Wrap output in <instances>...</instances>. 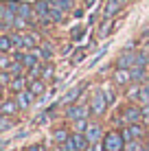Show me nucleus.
<instances>
[{
    "label": "nucleus",
    "mask_w": 149,
    "mask_h": 151,
    "mask_svg": "<svg viewBox=\"0 0 149 151\" xmlns=\"http://www.w3.org/2000/svg\"><path fill=\"white\" fill-rule=\"evenodd\" d=\"M107 107H110V103H107L103 90H101V88H99V90H94V92H92V96H90V110H92V116H96V118L105 116Z\"/></svg>",
    "instance_id": "f257e3e1"
},
{
    "label": "nucleus",
    "mask_w": 149,
    "mask_h": 151,
    "mask_svg": "<svg viewBox=\"0 0 149 151\" xmlns=\"http://www.w3.org/2000/svg\"><path fill=\"white\" fill-rule=\"evenodd\" d=\"M92 116V110H90V103H73V105L66 107V118L68 121H79V118H90Z\"/></svg>",
    "instance_id": "f03ea898"
},
{
    "label": "nucleus",
    "mask_w": 149,
    "mask_h": 151,
    "mask_svg": "<svg viewBox=\"0 0 149 151\" xmlns=\"http://www.w3.org/2000/svg\"><path fill=\"white\" fill-rule=\"evenodd\" d=\"M103 147H105V151H125L127 142L121 132H107L103 138Z\"/></svg>",
    "instance_id": "7ed1b4c3"
},
{
    "label": "nucleus",
    "mask_w": 149,
    "mask_h": 151,
    "mask_svg": "<svg viewBox=\"0 0 149 151\" xmlns=\"http://www.w3.org/2000/svg\"><path fill=\"white\" fill-rule=\"evenodd\" d=\"M121 116H123V121H125V125L143 123V107H140V103H134V105H127V107H123Z\"/></svg>",
    "instance_id": "20e7f679"
},
{
    "label": "nucleus",
    "mask_w": 149,
    "mask_h": 151,
    "mask_svg": "<svg viewBox=\"0 0 149 151\" xmlns=\"http://www.w3.org/2000/svg\"><path fill=\"white\" fill-rule=\"evenodd\" d=\"M112 81H114L116 88H127L130 83H134V79H132V70L130 68H114V72H112Z\"/></svg>",
    "instance_id": "39448f33"
},
{
    "label": "nucleus",
    "mask_w": 149,
    "mask_h": 151,
    "mask_svg": "<svg viewBox=\"0 0 149 151\" xmlns=\"http://www.w3.org/2000/svg\"><path fill=\"white\" fill-rule=\"evenodd\" d=\"M86 138H88V142H90V145L101 142V140L105 138V129H103V125H101V123H94V121H90L88 129H86Z\"/></svg>",
    "instance_id": "423d86ee"
},
{
    "label": "nucleus",
    "mask_w": 149,
    "mask_h": 151,
    "mask_svg": "<svg viewBox=\"0 0 149 151\" xmlns=\"http://www.w3.org/2000/svg\"><path fill=\"white\" fill-rule=\"evenodd\" d=\"M136 64V50H123V53L116 57V64L114 68H132V66Z\"/></svg>",
    "instance_id": "0eeeda50"
},
{
    "label": "nucleus",
    "mask_w": 149,
    "mask_h": 151,
    "mask_svg": "<svg viewBox=\"0 0 149 151\" xmlns=\"http://www.w3.org/2000/svg\"><path fill=\"white\" fill-rule=\"evenodd\" d=\"M83 88H86V83H79V86H75L73 90L68 92L64 99H59V107H68V105H73V103H77V99L81 96V92H83Z\"/></svg>",
    "instance_id": "6e6552de"
},
{
    "label": "nucleus",
    "mask_w": 149,
    "mask_h": 151,
    "mask_svg": "<svg viewBox=\"0 0 149 151\" xmlns=\"http://www.w3.org/2000/svg\"><path fill=\"white\" fill-rule=\"evenodd\" d=\"M13 99L18 101V105H20V110H29L31 105H33V101H35V96H33V92L29 90H22V92H18V94H13Z\"/></svg>",
    "instance_id": "1a4fd4ad"
},
{
    "label": "nucleus",
    "mask_w": 149,
    "mask_h": 151,
    "mask_svg": "<svg viewBox=\"0 0 149 151\" xmlns=\"http://www.w3.org/2000/svg\"><path fill=\"white\" fill-rule=\"evenodd\" d=\"M132 79L134 83H147L149 79V66H132Z\"/></svg>",
    "instance_id": "9d476101"
},
{
    "label": "nucleus",
    "mask_w": 149,
    "mask_h": 151,
    "mask_svg": "<svg viewBox=\"0 0 149 151\" xmlns=\"http://www.w3.org/2000/svg\"><path fill=\"white\" fill-rule=\"evenodd\" d=\"M27 88H29V77H24V75H22V77H13L7 90H9V92H13V94H18V92L27 90Z\"/></svg>",
    "instance_id": "9b49d317"
},
{
    "label": "nucleus",
    "mask_w": 149,
    "mask_h": 151,
    "mask_svg": "<svg viewBox=\"0 0 149 151\" xmlns=\"http://www.w3.org/2000/svg\"><path fill=\"white\" fill-rule=\"evenodd\" d=\"M70 129L68 127H57V129H53V134H50V140H53V145H64L66 140L70 138Z\"/></svg>",
    "instance_id": "f8f14e48"
},
{
    "label": "nucleus",
    "mask_w": 149,
    "mask_h": 151,
    "mask_svg": "<svg viewBox=\"0 0 149 151\" xmlns=\"http://www.w3.org/2000/svg\"><path fill=\"white\" fill-rule=\"evenodd\" d=\"M24 33V48L31 50L35 48V46L42 44V37H40V33H35V31H22Z\"/></svg>",
    "instance_id": "ddd939ff"
},
{
    "label": "nucleus",
    "mask_w": 149,
    "mask_h": 151,
    "mask_svg": "<svg viewBox=\"0 0 149 151\" xmlns=\"http://www.w3.org/2000/svg\"><path fill=\"white\" fill-rule=\"evenodd\" d=\"M0 110H2V114H7V116H18L20 114V105H18L15 99H4Z\"/></svg>",
    "instance_id": "4468645a"
},
{
    "label": "nucleus",
    "mask_w": 149,
    "mask_h": 151,
    "mask_svg": "<svg viewBox=\"0 0 149 151\" xmlns=\"http://www.w3.org/2000/svg\"><path fill=\"white\" fill-rule=\"evenodd\" d=\"M29 90L33 92L35 99H37V96H44V92H46V81H44V79H31V81H29Z\"/></svg>",
    "instance_id": "2eb2a0df"
},
{
    "label": "nucleus",
    "mask_w": 149,
    "mask_h": 151,
    "mask_svg": "<svg viewBox=\"0 0 149 151\" xmlns=\"http://www.w3.org/2000/svg\"><path fill=\"white\" fill-rule=\"evenodd\" d=\"M123 9L121 2H116V0H105V7H103V18H114L116 13H119Z\"/></svg>",
    "instance_id": "dca6fc26"
},
{
    "label": "nucleus",
    "mask_w": 149,
    "mask_h": 151,
    "mask_svg": "<svg viewBox=\"0 0 149 151\" xmlns=\"http://www.w3.org/2000/svg\"><path fill=\"white\" fill-rule=\"evenodd\" d=\"M73 142H75V149L77 151H86L90 147V142H88V138H86V134H79V132H73Z\"/></svg>",
    "instance_id": "f3484780"
},
{
    "label": "nucleus",
    "mask_w": 149,
    "mask_h": 151,
    "mask_svg": "<svg viewBox=\"0 0 149 151\" xmlns=\"http://www.w3.org/2000/svg\"><path fill=\"white\" fill-rule=\"evenodd\" d=\"M18 127V116H7V114H2V118H0V132H9V129Z\"/></svg>",
    "instance_id": "a211bd4d"
},
{
    "label": "nucleus",
    "mask_w": 149,
    "mask_h": 151,
    "mask_svg": "<svg viewBox=\"0 0 149 151\" xmlns=\"http://www.w3.org/2000/svg\"><path fill=\"white\" fill-rule=\"evenodd\" d=\"M64 15H66L64 9H59L57 4H53V2H50V13H48V20H50V22H53V24L64 22Z\"/></svg>",
    "instance_id": "6ab92c4d"
},
{
    "label": "nucleus",
    "mask_w": 149,
    "mask_h": 151,
    "mask_svg": "<svg viewBox=\"0 0 149 151\" xmlns=\"http://www.w3.org/2000/svg\"><path fill=\"white\" fill-rule=\"evenodd\" d=\"M7 70H9V75H11V77H22V75H24V70H27V66H24L22 61L13 59V61H11V66H9Z\"/></svg>",
    "instance_id": "aec40b11"
},
{
    "label": "nucleus",
    "mask_w": 149,
    "mask_h": 151,
    "mask_svg": "<svg viewBox=\"0 0 149 151\" xmlns=\"http://www.w3.org/2000/svg\"><path fill=\"white\" fill-rule=\"evenodd\" d=\"M40 61H42V59H40V57L35 55L33 50H29V53H24V57H22V64L27 66V70H29V68H33V66H37Z\"/></svg>",
    "instance_id": "412c9836"
},
{
    "label": "nucleus",
    "mask_w": 149,
    "mask_h": 151,
    "mask_svg": "<svg viewBox=\"0 0 149 151\" xmlns=\"http://www.w3.org/2000/svg\"><path fill=\"white\" fill-rule=\"evenodd\" d=\"M11 50H13L11 35H9V33H2V35H0V53H11Z\"/></svg>",
    "instance_id": "4be33fe9"
},
{
    "label": "nucleus",
    "mask_w": 149,
    "mask_h": 151,
    "mask_svg": "<svg viewBox=\"0 0 149 151\" xmlns=\"http://www.w3.org/2000/svg\"><path fill=\"white\" fill-rule=\"evenodd\" d=\"M110 31H112V18H103V22L99 24V31H96V35L103 40V37H107V35H110Z\"/></svg>",
    "instance_id": "5701e85b"
},
{
    "label": "nucleus",
    "mask_w": 149,
    "mask_h": 151,
    "mask_svg": "<svg viewBox=\"0 0 149 151\" xmlns=\"http://www.w3.org/2000/svg\"><path fill=\"white\" fill-rule=\"evenodd\" d=\"M40 48H42V61H50V59H53V53H55L53 44L42 42V44H40Z\"/></svg>",
    "instance_id": "b1692460"
},
{
    "label": "nucleus",
    "mask_w": 149,
    "mask_h": 151,
    "mask_svg": "<svg viewBox=\"0 0 149 151\" xmlns=\"http://www.w3.org/2000/svg\"><path fill=\"white\" fill-rule=\"evenodd\" d=\"M42 79L44 81H53L55 79V66L50 61H44V68H42Z\"/></svg>",
    "instance_id": "393cba45"
},
{
    "label": "nucleus",
    "mask_w": 149,
    "mask_h": 151,
    "mask_svg": "<svg viewBox=\"0 0 149 151\" xmlns=\"http://www.w3.org/2000/svg\"><path fill=\"white\" fill-rule=\"evenodd\" d=\"M90 125V118H79V121H73V132H79V134H86Z\"/></svg>",
    "instance_id": "a878e982"
},
{
    "label": "nucleus",
    "mask_w": 149,
    "mask_h": 151,
    "mask_svg": "<svg viewBox=\"0 0 149 151\" xmlns=\"http://www.w3.org/2000/svg\"><path fill=\"white\" fill-rule=\"evenodd\" d=\"M125 151H149V149H147V142H143V140H132V142H127Z\"/></svg>",
    "instance_id": "bb28decb"
},
{
    "label": "nucleus",
    "mask_w": 149,
    "mask_h": 151,
    "mask_svg": "<svg viewBox=\"0 0 149 151\" xmlns=\"http://www.w3.org/2000/svg\"><path fill=\"white\" fill-rule=\"evenodd\" d=\"M101 90H103L107 103H110V105H114V103H116V92H114V88H112V86H103Z\"/></svg>",
    "instance_id": "cd10ccee"
},
{
    "label": "nucleus",
    "mask_w": 149,
    "mask_h": 151,
    "mask_svg": "<svg viewBox=\"0 0 149 151\" xmlns=\"http://www.w3.org/2000/svg\"><path fill=\"white\" fill-rule=\"evenodd\" d=\"M50 2H53V4H57L59 9H64L66 13L75 9V2H73V0H50Z\"/></svg>",
    "instance_id": "c85d7f7f"
},
{
    "label": "nucleus",
    "mask_w": 149,
    "mask_h": 151,
    "mask_svg": "<svg viewBox=\"0 0 149 151\" xmlns=\"http://www.w3.org/2000/svg\"><path fill=\"white\" fill-rule=\"evenodd\" d=\"M11 61H13L11 53H2V55H0V70H7L9 66H11Z\"/></svg>",
    "instance_id": "c756f323"
},
{
    "label": "nucleus",
    "mask_w": 149,
    "mask_h": 151,
    "mask_svg": "<svg viewBox=\"0 0 149 151\" xmlns=\"http://www.w3.org/2000/svg\"><path fill=\"white\" fill-rule=\"evenodd\" d=\"M143 107V123L149 127V103H145V105H140Z\"/></svg>",
    "instance_id": "7c9ffc66"
},
{
    "label": "nucleus",
    "mask_w": 149,
    "mask_h": 151,
    "mask_svg": "<svg viewBox=\"0 0 149 151\" xmlns=\"http://www.w3.org/2000/svg\"><path fill=\"white\" fill-rule=\"evenodd\" d=\"M86 53H88V48H83V50H77V55L73 57V61H75V64H79V61H83Z\"/></svg>",
    "instance_id": "2f4dec72"
},
{
    "label": "nucleus",
    "mask_w": 149,
    "mask_h": 151,
    "mask_svg": "<svg viewBox=\"0 0 149 151\" xmlns=\"http://www.w3.org/2000/svg\"><path fill=\"white\" fill-rule=\"evenodd\" d=\"M86 151H105V147H103V140L101 142H94V145H90Z\"/></svg>",
    "instance_id": "473e14b6"
},
{
    "label": "nucleus",
    "mask_w": 149,
    "mask_h": 151,
    "mask_svg": "<svg viewBox=\"0 0 149 151\" xmlns=\"http://www.w3.org/2000/svg\"><path fill=\"white\" fill-rule=\"evenodd\" d=\"M22 151H46L44 145H29V147H24Z\"/></svg>",
    "instance_id": "72a5a7b5"
},
{
    "label": "nucleus",
    "mask_w": 149,
    "mask_h": 151,
    "mask_svg": "<svg viewBox=\"0 0 149 151\" xmlns=\"http://www.w3.org/2000/svg\"><path fill=\"white\" fill-rule=\"evenodd\" d=\"M53 151H70L68 147H66V145H55V149Z\"/></svg>",
    "instance_id": "f704fd0d"
},
{
    "label": "nucleus",
    "mask_w": 149,
    "mask_h": 151,
    "mask_svg": "<svg viewBox=\"0 0 149 151\" xmlns=\"http://www.w3.org/2000/svg\"><path fill=\"white\" fill-rule=\"evenodd\" d=\"M140 35H143V37H149V24H147L145 29H143V33H140Z\"/></svg>",
    "instance_id": "c9c22d12"
},
{
    "label": "nucleus",
    "mask_w": 149,
    "mask_h": 151,
    "mask_svg": "<svg viewBox=\"0 0 149 151\" xmlns=\"http://www.w3.org/2000/svg\"><path fill=\"white\" fill-rule=\"evenodd\" d=\"M94 2H96V0H86V7H92Z\"/></svg>",
    "instance_id": "e433bc0d"
},
{
    "label": "nucleus",
    "mask_w": 149,
    "mask_h": 151,
    "mask_svg": "<svg viewBox=\"0 0 149 151\" xmlns=\"http://www.w3.org/2000/svg\"><path fill=\"white\" fill-rule=\"evenodd\" d=\"M116 2H121V4H123V7H125V4H127V0H116Z\"/></svg>",
    "instance_id": "4c0bfd02"
},
{
    "label": "nucleus",
    "mask_w": 149,
    "mask_h": 151,
    "mask_svg": "<svg viewBox=\"0 0 149 151\" xmlns=\"http://www.w3.org/2000/svg\"><path fill=\"white\" fill-rule=\"evenodd\" d=\"M145 142H147V149H149V138H147V140H145Z\"/></svg>",
    "instance_id": "58836bf2"
},
{
    "label": "nucleus",
    "mask_w": 149,
    "mask_h": 151,
    "mask_svg": "<svg viewBox=\"0 0 149 151\" xmlns=\"http://www.w3.org/2000/svg\"><path fill=\"white\" fill-rule=\"evenodd\" d=\"M147 138H149V136H147Z\"/></svg>",
    "instance_id": "ea45409f"
}]
</instances>
